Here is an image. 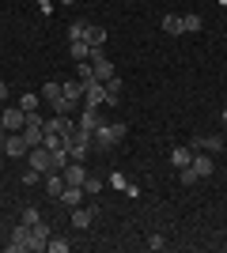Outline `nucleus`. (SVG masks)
Segmentation results:
<instances>
[{
    "mask_svg": "<svg viewBox=\"0 0 227 253\" xmlns=\"http://www.w3.org/2000/svg\"><path fill=\"white\" fill-rule=\"evenodd\" d=\"M84 106H91V110H102V106H106V84H102V80L84 84Z\"/></svg>",
    "mask_w": 227,
    "mask_h": 253,
    "instance_id": "f03ea898",
    "label": "nucleus"
},
{
    "mask_svg": "<svg viewBox=\"0 0 227 253\" xmlns=\"http://www.w3.org/2000/svg\"><path fill=\"white\" fill-rule=\"evenodd\" d=\"M84 34H87V23H72L68 27V42H84Z\"/></svg>",
    "mask_w": 227,
    "mask_h": 253,
    "instance_id": "a878e982",
    "label": "nucleus"
},
{
    "mask_svg": "<svg viewBox=\"0 0 227 253\" xmlns=\"http://www.w3.org/2000/svg\"><path fill=\"white\" fill-rule=\"evenodd\" d=\"M42 181H45V193H49L53 201H57V197H61V193H65V185H68L61 170H45V174H42Z\"/></svg>",
    "mask_w": 227,
    "mask_h": 253,
    "instance_id": "6e6552de",
    "label": "nucleus"
},
{
    "mask_svg": "<svg viewBox=\"0 0 227 253\" xmlns=\"http://www.w3.org/2000/svg\"><path fill=\"white\" fill-rule=\"evenodd\" d=\"M4 136H8V128H4V121H0V144H4Z\"/></svg>",
    "mask_w": 227,
    "mask_h": 253,
    "instance_id": "72a5a7b5",
    "label": "nucleus"
},
{
    "mask_svg": "<svg viewBox=\"0 0 227 253\" xmlns=\"http://www.w3.org/2000/svg\"><path fill=\"white\" fill-rule=\"evenodd\" d=\"M68 246H72L68 238H49V246H45V250H49V253H68Z\"/></svg>",
    "mask_w": 227,
    "mask_h": 253,
    "instance_id": "cd10ccee",
    "label": "nucleus"
},
{
    "mask_svg": "<svg viewBox=\"0 0 227 253\" xmlns=\"http://www.w3.org/2000/svg\"><path fill=\"white\" fill-rule=\"evenodd\" d=\"M61 174H65V181H68V185H84V178H87V167L80 163V159H68V167L61 170Z\"/></svg>",
    "mask_w": 227,
    "mask_h": 253,
    "instance_id": "9d476101",
    "label": "nucleus"
},
{
    "mask_svg": "<svg viewBox=\"0 0 227 253\" xmlns=\"http://www.w3.org/2000/svg\"><path fill=\"white\" fill-rule=\"evenodd\" d=\"M76 80H80V84H91V80H95V64L84 61L80 68H76Z\"/></svg>",
    "mask_w": 227,
    "mask_h": 253,
    "instance_id": "b1692460",
    "label": "nucleus"
},
{
    "mask_svg": "<svg viewBox=\"0 0 227 253\" xmlns=\"http://www.w3.org/2000/svg\"><path fill=\"white\" fill-rule=\"evenodd\" d=\"M114 144H118V136H114V128H110V121H106V125H102V128L95 132V144H91V148H98V151H110Z\"/></svg>",
    "mask_w": 227,
    "mask_h": 253,
    "instance_id": "4468645a",
    "label": "nucleus"
},
{
    "mask_svg": "<svg viewBox=\"0 0 227 253\" xmlns=\"http://www.w3.org/2000/svg\"><path fill=\"white\" fill-rule=\"evenodd\" d=\"M178 181H182V185H197L201 178H197V170H193V167H185V170H178Z\"/></svg>",
    "mask_w": 227,
    "mask_h": 253,
    "instance_id": "bb28decb",
    "label": "nucleus"
},
{
    "mask_svg": "<svg viewBox=\"0 0 227 253\" xmlns=\"http://www.w3.org/2000/svg\"><path fill=\"white\" fill-rule=\"evenodd\" d=\"M224 128H227V106H224Z\"/></svg>",
    "mask_w": 227,
    "mask_h": 253,
    "instance_id": "f704fd0d",
    "label": "nucleus"
},
{
    "mask_svg": "<svg viewBox=\"0 0 227 253\" xmlns=\"http://www.w3.org/2000/svg\"><path fill=\"white\" fill-rule=\"evenodd\" d=\"M189 167L197 170V178L205 181V178H212V170H216V163H212V155H208V151H193V163H189Z\"/></svg>",
    "mask_w": 227,
    "mask_h": 253,
    "instance_id": "1a4fd4ad",
    "label": "nucleus"
},
{
    "mask_svg": "<svg viewBox=\"0 0 227 253\" xmlns=\"http://www.w3.org/2000/svg\"><path fill=\"white\" fill-rule=\"evenodd\" d=\"M163 31H167V34H182V15H174V11H171V15H163Z\"/></svg>",
    "mask_w": 227,
    "mask_h": 253,
    "instance_id": "5701e85b",
    "label": "nucleus"
},
{
    "mask_svg": "<svg viewBox=\"0 0 227 253\" xmlns=\"http://www.w3.org/2000/svg\"><path fill=\"white\" fill-rule=\"evenodd\" d=\"M148 250H155V253L167 250V238H163V234H151V238H148Z\"/></svg>",
    "mask_w": 227,
    "mask_h": 253,
    "instance_id": "c756f323",
    "label": "nucleus"
},
{
    "mask_svg": "<svg viewBox=\"0 0 227 253\" xmlns=\"http://www.w3.org/2000/svg\"><path fill=\"white\" fill-rule=\"evenodd\" d=\"M84 193L98 197V193H102V178H95V174H87V178H84Z\"/></svg>",
    "mask_w": 227,
    "mask_h": 253,
    "instance_id": "393cba45",
    "label": "nucleus"
},
{
    "mask_svg": "<svg viewBox=\"0 0 227 253\" xmlns=\"http://www.w3.org/2000/svg\"><path fill=\"white\" fill-rule=\"evenodd\" d=\"M49 238H53V227H49L45 219H38V223L31 227V250H45V246H49Z\"/></svg>",
    "mask_w": 227,
    "mask_h": 253,
    "instance_id": "423d86ee",
    "label": "nucleus"
},
{
    "mask_svg": "<svg viewBox=\"0 0 227 253\" xmlns=\"http://www.w3.org/2000/svg\"><path fill=\"white\" fill-rule=\"evenodd\" d=\"M38 219H42V215H38V208H23V227H34V223H38Z\"/></svg>",
    "mask_w": 227,
    "mask_h": 253,
    "instance_id": "c85d7f7f",
    "label": "nucleus"
},
{
    "mask_svg": "<svg viewBox=\"0 0 227 253\" xmlns=\"http://www.w3.org/2000/svg\"><path fill=\"white\" fill-rule=\"evenodd\" d=\"M84 42L91 45V49H102V42H106V31H102V27H91V23H87V34H84Z\"/></svg>",
    "mask_w": 227,
    "mask_h": 253,
    "instance_id": "6ab92c4d",
    "label": "nucleus"
},
{
    "mask_svg": "<svg viewBox=\"0 0 227 253\" xmlns=\"http://www.w3.org/2000/svg\"><path fill=\"white\" fill-rule=\"evenodd\" d=\"M15 106H19V110H27V114H34V110L42 106V95H31V91H27V95H23Z\"/></svg>",
    "mask_w": 227,
    "mask_h": 253,
    "instance_id": "4be33fe9",
    "label": "nucleus"
},
{
    "mask_svg": "<svg viewBox=\"0 0 227 253\" xmlns=\"http://www.w3.org/2000/svg\"><path fill=\"white\" fill-rule=\"evenodd\" d=\"M121 102V80L114 76V80H106V106H118Z\"/></svg>",
    "mask_w": 227,
    "mask_h": 253,
    "instance_id": "aec40b11",
    "label": "nucleus"
},
{
    "mask_svg": "<svg viewBox=\"0 0 227 253\" xmlns=\"http://www.w3.org/2000/svg\"><path fill=\"white\" fill-rule=\"evenodd\" d=\"M95 204H91V208H84V204H80V208H72V227L76 231H87V227H91V223H95Z\"/></svg>",
    "mask_w": 227,
    "mask_h": 253,
    "instance_id": "9b49d317",
    "label": "nucleus"
},
{
    "mask_svg": "<svg viewBox=\"0 0 227 253\" xmlns=\"http://www.w3.org/2000/svg\"><path fill=\"white\" fill-rule=\"evenodd\" d=\"M65 87V106H68V114H72L76 106L84 102V84H80V80H72V84H61Z\"/></svg>",
    "mask_w": 227,
    "mask_h": 253,
    "instance_id": "f8f14e48",
    "label": "nucleus"
},
{
    "mask_svg": "<svg viewBox=\"0 0 227 253\" xmlns=\"http://www.w3.org/2000/svg\"><path fill=\"white\" fill-rule=\"evenodd\" d=\"M0 98H8V84L4 80H0Z\"/></svg>",
    "mask_w": 227,
    "mask_h": 253,
    "instance_id": "473e14b6",
    "label": "nucleus"
},
{
    "mask_svg": "<svg viewBox=\"0 0 227 253\" xmlns=\"http://www.w3.org/2000/svg\"><path fill=\"white\" fill-rule=\"evenodd\" d=\"M57 201L65 204V208H80V204H84V185H65V193H61Z\"/></svg>",
    "mask_w": 227,
    "mask_h": 253,
    "instance_id": "2eb2a0df",
    "label": "nucleus"
},
{
    "mask_svg": "<svg viewBox=\"0 0 227 253\" xmlns=\"http://www.w3.org/2000/svg\"><path fill=\"white\" fill-rule=\"evenodd\" d=\"M224 148V136H193V151H220Z\"/></svg>",
    "mask_w": 227,
    "mask_h": 253,
    "instance_id": "dca6fc26",
    "label": "nucleus"
},
{
    "mask_svg": "<svg viewBox=\"0 0 227 253\" xmlns=\"http://www.w3.org/2000/svg\"><path fill=\"white\" fill-rule=\"evenodd\" d=\"M61 4H76V0H61Z\"/></svg>",
    "mask_w": 227,
    "mask_h": 253,
    "instance_id": "c9c22d12",
    "label": "nucleus"
},
{
    "mask_svg": "<svg viewBox=\"0 0 227 253\" xmlns=\"http://www.w3.org/2000/svg\"><path fill=\"white\" fill-rule=\"evenodd\" d=\"M34 181H42V174H38V170H27V174H23V185H34Z\"/></svg>",
    "mask_w": 227,
    "mask_h": 253,
    "instance_id": "7c9ffc66",
    "label": "nucleus"
},
{
    "mask_svg": "<svg viewBox=\"0 0 227 253\" xmlns=\"http://www.w3.org/2000/svg\"><path fill=\"white\" fill-rule=\"evenodd\" d=\"M0 121H4V128H8V132H23V125H27V110L8 106V110L0 114Z\"/></svg>",
    "mask_w": 227,
    "mask_h": 253,
    "instance_id": "39448f33",
    "label": "nucleus"
},
{
    "mask_svg": "<svg viewBox=\"0 0 227 253\" xmlns=\"http://www.w3.org/2000/svg\"><path fill=\"white\" fill-rule=\"evenodd\" d=\"M27 163H31L38 174H45V170H57V167H53V155H49V148H42V144L27 151Z\"/></svg>",
    "mask_w": 227,
    "mask_h": 253,
    "instance_id": "20e7f679",
    "label": "nucleus"
},
{
    "mask_svg": "<svg viewBox=\"0 0 227 253\" xmlns=\"http://www.w3.org/2000/svg\"><path fill=\"white\" fill-rule=\"evenodd\" d=\"M80 128H87V132H98V128L106 125L102 117H98V110H91V106H84V114H80V121H76Z\"/></svg>",
    "mask_w": 227,
    "mask_h": 253,
    "instance_id": "ddd939ff",
    "label": "nucleus"
},
{
    "mask_svg": "<svg viewBox=\"0 0 227 253\" xmlns=\"http://www.w3.org/2000/svg\"><path fill=\"white\" fill-rule=\"evenodd\" d=\"M91 144H95V132H87V128L76 125V132L65 140V151H68V159H80V163H84L87 151H91Z\"/></svg>",
    "mask_w": 227,
    "mask_h": 253,
    "instance_id": "f257e3e1",
    "label": "nucleus"
},
{
    "mask_svg": "<svg viewBox=\"0 0 227 253\" xmlns=\"http://www.w3.org/2000/svg\"><path fill=\"white\" fill-rule=\"evenodd\" d=\"M0 151H4L8 159H23L27 151H31V144H27V136H23V132H8V136H4V144H0Z\"/></svg>",
    "mask_w": 227,
    "mask_h": 253,
    "instance_id": "7ed1b4c3",
    "label": "nucleus"
},
{
    "mask_svg": "<svg viewBox=\"0 0 227 253\" xmlns=\"http://www.w3.org/2000/svg\"><path fill=\"white\" fill-rule=\"evenodd\" d=\"M201 27H205V19H201L197 11H185V15H182V34H189V31H201Z\"/></svg>",
    "mask_w": 227,
    "mask_h": 253,
    "instance_id": "412c9836",
    "label": "nucleus"
},
{
    "mask_svg": "<svg viewBox=\"0 0 227 253\" xmlns=\"http://www.w3.org/2000/svg\"><path fill=\"white\" fill-rule=\"evenodd\" d=\"M189 163H193V148H174L171 151V167L174 170H185Z\"/></svg>",
    "mask_w": 227,
    "mask_h": 253,
    "instance_id": "f3484780",
    "label": "nucleus"
},
{
    "mask_svg": "<svg viewBox=\"0 0 227 253\" xmlns=\"http://www.w3.org/2000/svg\"><path fill=\"white\" fill-rule=\"evenodd\" d=\"M31 250V227H15V231H11V238H8V253H27Z\"/></svg>",
    "mask_w": 227,
    "mask_h": 253,
    "instance_id": "0eeeda50",
    "label": "nucleus"
},
{
    "mask_svg": "<svg viewBox=\"0 0 227 253\" xmlns=\"http://www.w3.org/2000/svg\"><path fill=\"white\" fill-rule=\"evenodd\" d=\"M38 8H42L45 15H49V11H53V0H38Z\"/></svg>",
    "mask_w": 227,
    "mask_h": 253,
    "instance_id": "2f4dec72",
    "label": "nucleus"
},
{
    "mask_svg": "<svg viewBox=\"0 0 227 253\" xmlns=\"http://www.w3.org/2000/svg\"><path fill=\"white\" fill-rule=\"evenodd\" d=\"M68 57H72L76 64L91 61V45H87V42H68Z\"/></svg>",
    "mask_w": 227,
    "mask_h": 253,
    "instance_id": "a211bd4d",
    "label": "nucleus"
}]
</instances>
